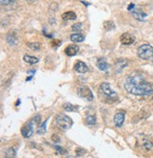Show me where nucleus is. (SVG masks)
<instances>
[{
  "instance_id": "24",
  "label": "nucleus",
  "mask_w": 153,
  "mask_h": 158,
  "mask_svg": "<svg viewBox=\"0 0 153 158\" xmlns=\"http://www.w3.org/2000/svg\"><path fill=\"white\" fill-rule=\"evenodd\" d=\"M81 23H76L72 26V30L75 31V32H78V31H81Z\"/></svg>"
},
{
  "instance_id": "27",
  "label": "nucleus",
  "mask_w": 153,
  "mask_h": 158,
  "mask_svg": "<svg viewBox=\"0 0 153 158\" xmlns=\"http://www.w3.org/2000/svg\"><path fill=\"white\" fill-rule=\"evenodd\" d=\"M85 152H86V151H85V150H83V149H81V148H78V149L76 150V154L78 155V156H80V155H83Z\"/></svg>"
},
{
  "instance_id": "28",
  "label": "nucleus",
  "mask_w": 153,
  "mask_h": 158,
  "mask_svg": "<svg viewBox=\"0 0 153 158\" xmlns=\"http://www.w3.org/2000/svg\"><path fill=\"white\" fill-rule=\"evenodd\" d=\"M54 148L57 150V152H58L60 154H63L65 152V151L63 149H62V147H60V146H54Z\"/></svg>"
},
{
  "instance_id": "4",
  "label": "nucleus",
  "mask_w": 153,
  "mask_h": 158,
  "mask_svg": "<svg viewBox=\"0 0 153 158\" xmlns=\"http://www.w3.org/2000/svg\"><path fill=\"white\" fill-rule=\"evenodd\" d=\"M40 121V116L39 115H37L36 117H34L32 120L28 123H27V124H25L23 127H22V129H21V134H22V135L25 137V138H28V137H30L31 135H32V134H33V125H34V123H38Z\"/></svg>"
},
{
  "instance_id": "30",
  "label": "nucleus",
  "mask_w": 153,
  "mask_h": 158,
  "mask_svg": "<svg viewBox=\"0 0 153 158\" xmlns=\"http://www.w3.org/2000/svg\"><path fill=\"white\" fill-rule=\"evenodd\" d=\"M134 7H135V5L131 3V4H130V5H129V7H128V10H132L133 8H134Z\"/></svg>"
},
{
  "instance_id": "31",
  "label": "nucleus",
  "mask_w": 153,
  "mask_h": 158,
  "mask_svg": "<svg viewBox=\"0 0 153 158\" xmlns=\"http://www.w3.org/2000/svg\"><path fill=\"white\" fill-rule=\"evenodd\" d=\"M26 1H27L28 3H33V2L36 1V0H26Z\"/></svg>"
},
{
  "instance_id": "18",
  "label": "nucleus",
  "mask_w": 153,
  "mask_h": 158,
  "mask_svg": "<svg viewBox=\"0 0 153 158\" xmlns=\"http://www.w3.org/2000/svg\"><path fill=\"white\" fill-rule=\"evenodd\" d=\"M103 27H104L105 30L109 31V30L114 29V27H116V25H114L113 22H111V21H105L103 23Z\"/></svg>"
},
{
  "instance_id": "19",
  "label": "nucleus",
  "mask_w": 153,
  "mask_h": 158,
  "mask_svg": "<svg viewBox=\"0 0 153 158\" xmlns=\"http://www.w3.org/2000/svg\"><path fill=\"white\" fill-rule=\"evenodd\" d=\"M86 122H87V124L89 125H94L95 123H97V118L94 115H88L86 118Z\"/></svg>"
},
{
  "instance_id": "20",
  "label": "nucleus",
  "mask_w": 153,
  "mask_h": 158,
  "mask_svg": "<svg viewBox=\"0 0 153 158\" xmlns=\"http://www.w3.org/2000/svg\"><path fill=\"white\" fill-rule=\"evenodd\" d=\"M63 108H64L65 111L71 112V111H76V108H78V107L73 106V105H71L70 103H66V104L63 105Z\"/></svg>"
},
{
  "instance_id": "10",
  "label": "nucleus",
  "mask_w": 153,
  "mask_h": 158,
  "mask_svg": "<svg viewBox=\"0 0 153 158\" xmlns=\"http://www.w3.org/2000/svg\"><path fill=\"white\" fill-rule=\"evenodd\" d=\"M79 46L78 45H75V44H70L68 45L66 48H65V54L68 56H76L79 52Z\"/></svg>"
},
{
  "instance_id": "7",
  "label": "nucleus",
  "mask_w": 153,
  "mask_h": 158,
  "mask_svg": "<svg viewBox=\"0 0 153 158\" xmlns=\"http://www.w3.org/2000/svg\"><path fill=\"white\" fill-rule=\"evenodd\" d=\"M134 42H135V38L130 33H123L120 37V43L122 44L130 45L132 44H134Z\"/></svg>"
},
{
  "instance_id": "17",
  "label": "nucleus",
  "mask_w": 153,
  "mask_h": 158,
  "mask_svg": "<svg viewBox=\"0 0 153 158\" xmlns=\"http://www.w3.org/2000/svg\"><path fill=\"white\" fill-rule=\"evenodd\" d=\"M132 15L139 21H145V18L146 17V14L141 10H132Z\"/></svg>"
},
{
  "instance_id": "29",
  "label": "nucleus",
  "mask_w": 153,
  "mask_h": 158,
  "mask_svg": "<svg viewBox=\"0 0 153 158\" xmlns=\"http://www.w3.org/2000/svg\"><path fill=\"white\" fill-rule=\"evenodd\" d=\"M52 139H53V141H54V142H56V143L60 142V137H59V136H57L56 135H52Z\"/></svg>"
},
{
  "instance_id": "25",
  "label": "nucleus",
  "mask_w": 153,
  "mask_h": 158,
  "mask_svg": "<svg viewBox=\"0 0 153 158\" xmlns=\"http://www.w3.org/2000/svg\"><path fill=\"white\" fill-rule=\"evenodd\" d=\"M0 2H1L2 6H8V5H11V3H13L14 0H0Z\"/></svg>"
},
{
  "instance_id": "8",
  "label": "nucleus",
  "mask_w": 153,
  "mask_h": 158,
  "mask_svg": "<svg viewBox=\"0 0 153 158\" xmlns=\"http://www.w3.org/2000/svg\"><path fill=\"white\" fill-rule=\"evenodd\" d=\"M74 70H75V72L79 73H86L89 69H88V66L83 61L78 60L75 63Z\"/></svg>"
},
{
  "instance_id": "5",
  "label": "nucleus",
  "mask_w": 153,
  "mask_h": 158,
  "mask_svg": "<svg viewBox=\"0 0 153 158\" xmlns=\"http://www.w3.org/2000/svg\"><path fill=\"white\" fill-rule=\"evenodd\" d=\"M100 90L104 94V96L111 101H116L118 97L116 91H113L111 89V86L108 82H103L100 84Z\"/></svg>"
},
{
  "instance_id": "23",
  "label": "nucleus",
  "mask_w": 153,
  "mask_h": 158,
  "mask_svg": "<svg viewBox=\"0 0 153 158\" xmlns=\"http://www.w3.org/2000/svg\"><path fill=\"white\" fill-rule=\"evenodd\" d=\"M28 46L33 50V51H37L40 49V44L39 43H33V44H28Z\"/></svg>"
},
{
  "instance_id": "2",
  "label": "nucleus",
  "mask_w": 153,
  "mask_h": 158,
  "mask_svg": "<svg viewBox=\"0 0 153 158\" xmlns=\"http://www.w3.org/2000/svg\"><path fill=\"white\" fill-rule=\"evenodd\" d=\"M56 125L62 131H67L73 126V121L72 118L65 114H58L55 118Z\"/></svg>"
},
{
  "instance_id": "6",
  "label": "nucleus",
  "mask_w": 153,
  "mask_h": 158,
  "mask_svg": "<svg viewBox=\"0 0 153 158\" xmlns=\"http://www.w3.org/2000/svg\"><path fill=\"white\" fill-rule=\"evenodd\" d=\"M78 94H79L80 97L85 99V100H87L89 102L93 101V99H94V95H93L92 90L88 87H86V86H83V87L80 88L78 89Z\"/></svg>"
},
{
  "instance_id": "13",
  "label": "nucleus",
  "mask_w": 153,
  "mask_h": 158,
  "mask_svg": "<svg viewBox=\"0 0 153 158\" xmlns=\"http://www.w3.org/2000/svg\"><path fill=\"white\" fill-rule=\"evenodd\" d=\"M70 40L74 43H81L85 40V37L82 35V34H80V33H75V34H72L70 36Z\"/></svg>"
},
{
  "instance_id": "15",
  "label": "nucleus",
  "mask_w": 153,
  "mask_h": 158,
  "mask_svg": "<svg viewBox=\"0 0 153 158\" xmlns=\"http://www.w3.org/2000/svg\"><path fill=\"white\" fill-rule=\"evenodd\" d=\"M7 40V43L11 45H15L17 44V37L14 33H9L6 37Z\"/></svg>"
},
{
  "instance_id": "11",
  "label": "nucleus",
  "mask_w": 153,
  "mask_h": 158,
  "mask_svg": "<svg viewBox=\"0 0 153 158\" xmlns=\"http://www.w3.org/2000/svg\"><path fill=\"white\" fill-rule=\"evenodd\" d=\"M97 66H98V68L100 71H102V72H106V71H108V69H109V64H108V62L106 61V59H104V58H98V59Z\"/></svg>"
},
{
  "instance_id": "26",
  "label": "nucleus",
  "mask_w": 153,
  "mask_h": 158,
  "mask_svg": "<svg viewBox=\"0 0 153 158\" xmlns=\"http://www.w3.org/2000/svg\"><path fill=\"white\" fill-rule=\"evenodd\" d=\"M144 147L146 151H149L152 147H153V143H151L150 141H146L144 144Z\"/></svg>"
},
{
  "instance_id": "1",
  "label": "nucleus",
  "mask_w": 153,
  "mask_h": 158,
  "mask_svg": "<svg viewBox=\"0 0 153 158\" xmlns=\"http://www.w3.org/2000/svg\"><path fill=\"white\" fill-rule=\"evenodd\" d=\"M124 88L129 93L137 96H147L153 92V86L138 74L127 77Z\"/></svg>"
},
{
  "instance_id": "9",
  "label": "nucleus",
  "mask_w": 153,
  "mask_h": 158,
  "mask_svg": "<svg viewBox=\"0 0 153 158\" xmlns=\"http://www.w3.org/2000/svg\"><path fill=\"white\" fill-rule=\"evenodd\" d=\"M125 121V114L123 112H118L113 117V123L116 127H121Z\"/></svg>"
},
{
  "instance_id": "16",
  "label": "nucleus",
  "mask_w": 153,
  "mask_h": 158,
  "mask_svg": "<svg viewBox=\"0 0 153 158\" xmlns=\"http://www.w3.org/2000/svg\"><path fill=\"white\" fill-rule=\"evenodd\" d=\"M62 18L64 21H70V20H76V15L74 11H66L62 15Z\"/></svg>"
},
{
  "instance_id": "21",
  "label": "nucleus",
  "mask_w": 153,
  "mask_h": 158,
  "mask_svg": "<svg viewBox=\"0 0 153 158\" xmlns=\"http://www.w3.org/2000/svg\"><path fill=\"white\" fill-rule=\"evenodd\" d=\"M46 123H47V120H46L44 123H42L39 127H38L37 133L39 134V135H42V134H45V133H46Z\"/></svg>"
},
{
  "instance_id": "12",
  "label": "nucleus",
  "mask_w": 153,
  "mask_h": 158,
  "mask_svg": "<svg viewBox=\"0 0 153 158\" xmlns=\"http://www.w3.org/2000/svg\"><path fill=\"white\" fill-rule=\"evenodd\" d=\"M114 66H116V72L117 73H121V71L128 66V61L125 60V59L120 58V59H118V60L116 62Z\"/></svg>"
},
{
  "instance_id": "22",
  "label": "nucleus",
  "mask_w": 153,
  "mask_h": 158,
  "mask_svg": "<svg viewBox=\"0 0 153 158\" xmlns=\"http://www.w3.org/2000/svg\"><path fill=\"white\" fill-rule=\"evenodd\" d=\"M6 157H15L16 156V152L13 148H10L6 151Z\"/></svg>"
},
{
  "instance_id": "3",
  "label": "nucleus",
  "mask_w": 153,
  "mask_h": 158,
  "mask_svg": "<svg viewBox=\"0 0 153 158\" xmlns=\"http://www.w3.org/2000/svg\"><path fill=\"white\" fill-rule=\"evenodd\" d=\"M138 56L145 60H149L153 57V47L150 44H143L137 50Z\"/></svg>"
},
{
  "instance_id": "14",
  "label": "nucleus",
  "mask_w": 153,
  "mask_h": 158,
  "mask_svg": "<svg viewBox=\"0 0 153 158\" xmlns=\"http://www.w3.org/2000/svg\"><path fill=\"white\" fill-rule=\"evenodd\" d=\"M23 59H24V61H26V62H28V64H31V65L39 62V58H38V57L33 56H28V55H25Z\"/></svg>"
}]
</instances>
